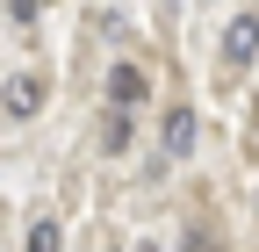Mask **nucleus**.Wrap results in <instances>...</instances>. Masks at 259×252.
Wrapping results in <instances>:
<instances>
[{
  "label": "nucleus",
  "instance_id": "f257e3e1",
  "mask_svg": "<svg viewBox=\"0 0 259 252\" xmlns=\"http://www.w3.org/2000/svg\"><path fill=\"white\" fill-rule=\"evenodd\" d=\"M0 108H8V115H36L44 108V79L36 72H15L8 87H0Z\"/></svg>",
  "mask_w": 259,
  "mask_h": 252
},
{
  "label": "nucleus",
  "instance_id": "7ed1b4c3",
  "mask_svg": "<svg viewBox=\"0 0 259 252\" xmlns=\"http://www.w3.org/2000/svg\"><path fill=\"white\" fill-rule=\"evenodd\" d=\"M158 144H166L173 159H180V151H194V108H173L166 122H158Z\"/></svg>",
  "mask_w": 259,
  "mask_h": 252
},
{
  "label": "nucleus",
  "instance_id": "39448f33",
  "mask_svg": "<svg viewBox=\"0 0 259 252\" xmlns=\"http://www.w3.org/2000/svg\"><path fill=\"white\" fill-rule=\"evenodd\" d=\"M29 252H65V231H58V216H36V224H29Z\"/></svg>",
  "mask_w": 259,
  "mask_h": 252
},
{
  "label": "nucleus",
  "instance_id": "20e7f679",
  "mask_svg": "<svg viewBox=\"0 0 259 252\" xmlns=\"http://www.w3.org/2000/svg\"><path fill=\"white\" fill-rule=\"evenodd\" d=\"M108 101H115V108H137V101H144V72H137V65H115V72H108Z\"/></svg>",
  "mask_w": 259,
  "mask_h": 252
},
{
  "label": "nucleus",
  "instance_id": "423d86ee",
  "mask_svg": "<svg viewBox=\"0 0 259 252\" xmlns=\"http://www.w3.org/2000/svg\"><path fill=\"white\" fill-rule=\"evenodd\" d=\"M144 252H151V245H144Z\"/></svg>",
  "mask_w": 259,
  "mask_h": 252
},
{
  "label": "nucleus",
  "instance_id": "f03ea898",
  "mask_svg": "<svg viewBox=\"0 0 259 252\" xmlns=\"http://www.w3.org/2000/svg\"><path fill=\"white\" fill-rule=\"evenodd\" d=\"M223 58H231V65H252L259 58V15H238L223 29Z\"/></svg>",
  "mask_w": 259,
  "mask_h": 252
}]
</instances>
